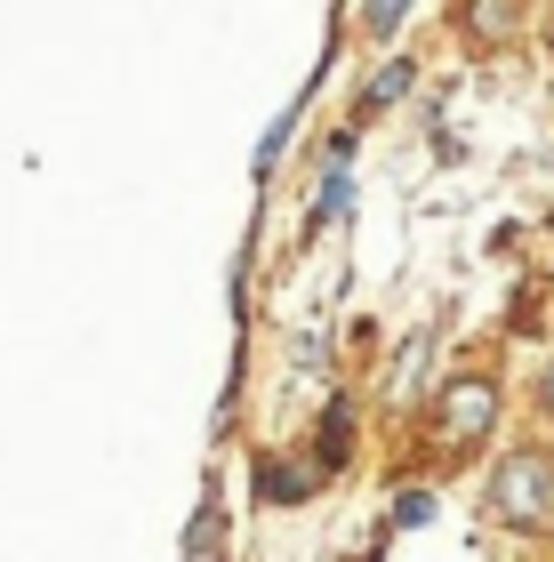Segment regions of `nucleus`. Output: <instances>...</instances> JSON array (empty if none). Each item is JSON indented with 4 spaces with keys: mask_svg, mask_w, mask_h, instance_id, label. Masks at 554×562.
Listing matches in <instances>:
<instances>
[{
    "mask_svg": "<svg viewBox=\"0 0 554 562\" xmlns=\"http://www.w3.org/2000/svg\"><path fill=\"white\" fill-rule=\"evenodd\" d=\"M459 33H474V41H515L522 33V0H474V9H459Z\"/></svg>",
    "mask_w": 554,
    "mask_h": 562,
    "instance_id": "nucleus-3",
    "label": "nucleus"
},
{
    "mask_svg": "<svg viewBox=\"0 0 554 562\" xmlns=\"http://www.w3.org/2000/svg\"><path fill=\"white\" fill-rule=\"evenodd\" d=\"M490 515L507 530H554V458L546 450H507L490 467Z\"/></svg>",
    "mask_w": 554,
    "mask_h": 562,
    "instance_id": "nucleus-1",
    "label": "nucleus"
},
{
    "mask_svg": "<svg viewBox=\"0 0 554 562\" xmlns=\"http://www.w3.org/2000/svg\"><path fill=\"white\" fill-rule=\"evenodd\" d=\"M258 491H265V498H306V474H297V467H273V474H258Z\"/></svg>",
    "mask_w": 554,
    "mask_h": 562,
    "instance_id": "nucleus-5",
    "label": "nucleus"
},
{
    "mask_svg": "<svg viewBox=\"0 0 554 562\" xmlns=\"http://www.w3.org/2000/svg\"><path fill=\"white\" fill-rule=\"evenodd\" d=\"M490 426H498V386L483 370L450 378L442 402H434V442L442 450H474V442H490Z\"/></svg>",
    "mask_w": 554,
    "mask_h": 562,
    "instance_id": "nucleus-2",
    "label": "nucleus"
},
{
    "mask_svg": "<svg viewBox=\"0 0 554 562\" xmlns=\"http://www.w3.org/2000/svg\"><path fill=\"white\" fill-rule=\"evenodd\" d=\"M402 89H410V65H377V81L362 89V113H377V105H386V97H402Z\"/></svg>",
    "mask_w": 554,
    "mask_h": 562,
    "instance_id": "nucleus-4",
    "label": "nucleus"
},
{
    "mask_svg": "<svg viewBox=\"0 0 554 562\" xmlns=\"http://www.w3.org/2000/svg\"><path fill=\"white\" fill-rule=\"evenodd\" d=\"M546 48H554V9H546Z\"/></svg>",
    "mask_w": 554,
    "mask_h": 562,
    "instance_id": "nucleus-8",
    "label": "nucleus"
},
{
    "mask_svg": "<svg viewBox=\"0 0 554 562\" xmlns=\"http://www.w3.org/2000/svg\"><path fill=\"white\" fill-rule=\"evenodd\" d=\"M539 394H546V411H554V362H546V378H539Z\"/></svg>",
    "mask_w": 554,
    "mask_h": 562,
    "instance_id": "nucleus-7",
    "label": "nucleus"
},
{
    "mask_svg": "<svg viewBox=\"0 0 554 562\" xmlns=\"http://www.w3.org/2000/svg\"><path fill=\"white\" fill-rule=\"evenodd\" d=\"M321 458H330V467L346 458V411H330V418H321Z\"/></svg>",
    "mask_w": 554,
    "mask_h": 562,
    "instance_id": "nucleus-6",
    "label": "nucleus"
}]
</instances>
